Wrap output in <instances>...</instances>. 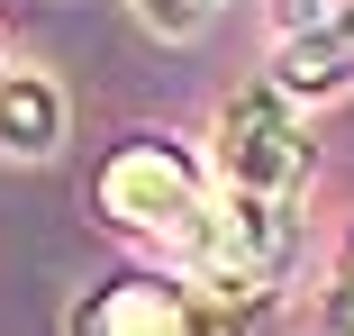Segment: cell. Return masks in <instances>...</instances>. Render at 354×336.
Returning a JSON list of instances; mask_svg holds the SVG:
<instances>
[{
    "label": "cell",
    "instance_id": "6da1fadb",
    "mask_svg": "<svg viewBox=\"0 0 354 336\" xmlns=\"http://www.w3.org/2000/svg\"><path fill=\"white\" fill-rule=\"evenodd\" d=\"M100 209L127 227V236H146V245H164L173 263H191V273H209L227 291V218H218V200H209V182L173 155V146H127V155H109V173H100Z\"/></svg>",
    "mask_w": 354,
    "mask_h": 336
},
{
    "label": "cell",
    "instance_id": "7a4b0ae2",
    "mask_svg": "<svg viewBox=\"0 0 354 336\" xmlns=\"http://www.w3.org/2000/svg\"><path fill=\"white\" fill-rule=\"evenodd\" d=\"M309 173L300 118L281 109V91H245L218 118V200H254V209H291Z\"/></svg>",
    "mask_w": 354,
    "mask_h": 336
},
{
    "label": "cell",
    "instance_id": "3957f363",
    "mask_svg": "<svg viewBox=\"0 0 354 336\" xmlns=\"http://www.w3.org/2000/svg\"><path fill=\"white\" fill-rule=\"evenodd\" d=\"M73 336H236L227 309H209L200 291H173V282H109Z\"/></svg>",
    "mask_w": 354,
    "mask_h": 336
},
{
    "label": "cell",
    "instance_id": "277c9868",
    "mask_svg": "<svg viewBox=\"0 0 354 336\" xmlns=\"http://www.w3.org/2000/svg\"><path fill=\"white\" fill-rule=\"evenodd\" d=\"M64 146V91L46 73H0V155H55Z\"/></svg>",
    "mask_w": 354,
    "mask_h": 336
},
{
    "label": "cell",
    "instance_id": "5b68a950",
    "mask_svg": "<svg viewBox=\"0 0 354 336\" xmlns=\"http://www.w3.org/2000/svg\"><path fill=\"white\" fill-rule=\"evenodd\" d=\"M127 10H136V19H146L155 37H200L209 19H218V10H227V0H127Z\"/></svg>",
    "mask_w": 354,
    "mask_h": 336
},
{
    "label": "cell",
    "instance_id": "8992f818",
    "mask_svg": "<svg viewBox=\"0 0 354 336\" xmlns=\"http://www.w3.org/2000/svg\"><path fill=\"white\" fill-rule=\"evenodd\" d=\"M345 336H354V263H345Z\"/></svg>",
    "mask_w": 354,
    "mask_h": 336
}]
</instances>
